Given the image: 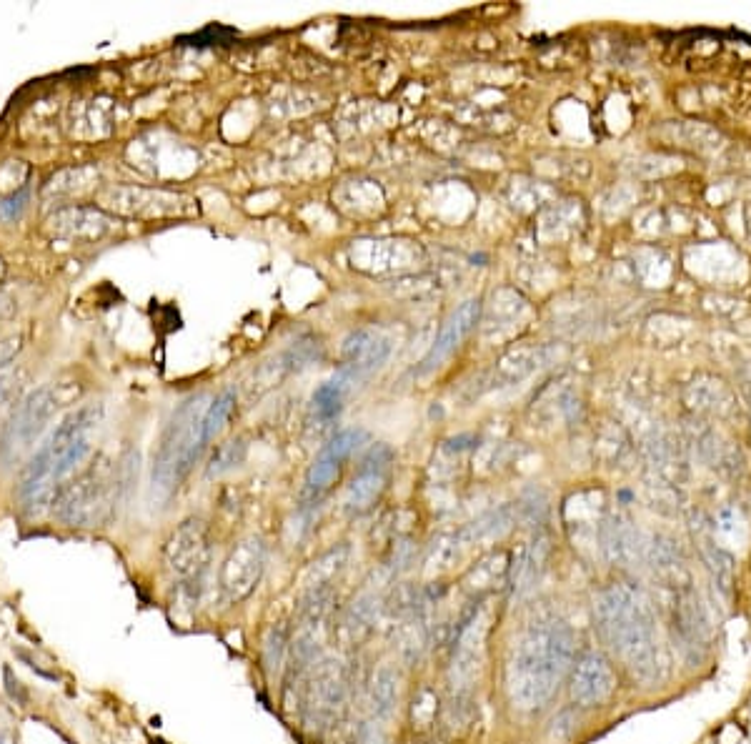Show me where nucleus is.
<instances>
[{"instance_id": "1", "label": "nucleus", "mask_w": 751, "mask_h": 744, "mask_svg": "<svg viewBox=\"0 0 751 744\" xmlns=\"http://www.w3.org/2000/svg\"><path fill=\"white\" fill-rule=\"evenodd\" d=\"M579 637L564 617L539 612L524 624L506 657V694L519 712L549 707L576 664Z\"/></svg>"}, {"instance_id": "2", "label": "nucleus", "mask_w": 751, "mask_h": 744, "mask_svg": "<svg viewBox=\"0 0 751 744\" xmlns=\"http://www.w3.org/2000/svg\"><path fill=\"white\" fill-rule=\"evenodd\" d=\"M594 627L631 677L656 687L669 677V652L649 594L631 582H614L594 599Z\"/></svg>"}, {"instance_id": "3", "label": "nucleus", "mask_w": 751, "mask_h": 744, "mask_svg": "<svg viewBox=\"0 0 751 744\" xmlns=\"http://www.w3.org/2000/svg\"><path fill=\"white\" fill-rule=\"evenodd\" d=\"M103 419L101 404H86L78 411L68 414L33 454L28 466L23 469L18 496L28 514L46 512L53 504L58 491L68 484L78 466L91 454V436Z\"/></svg>"}, {"instance_id": "4", "label": "nucleus", "mask_w": 751, "mask_h": 744, "mask_svg": "<svg viewBox=\"0 0 751 744\" xmlns=\"http://www.w3.org/2000/svg\"><path fill=\"white\" fill-rule=\"evenodd\" d=\"M206 396L198 394L183 401L173 411L166 431L161 436L156 456H153L151 469V499L158 507H166L178 486L183 484L196 461L201 459V451L206 449V436H203V416H206Z\"/></svg>"}, {"instance_id": "5", "label": "nucleus", "mask_w": 751, "mask_h": 744, "mask_svg": "<svg viewBox=\"0 0 751 744\" xmlns=\"http://www.w3.org/2000/svg\"><path fill=\"white\" fill-rule=\"evenodd\" d=\"M491 634V604L486 599H476L456 624L449 637V687L451 699L471 702L476 679L486 659V642Z\"/></svg>"}, {"instance_id": "6", "label": "nucleus", "mask_w": 751, "mask_h": 744, "mask_svg": "<svg viewBox=\"0 0 751 744\" xmlns=\"http://www.w3.org/2000/svg\"><path fill=\"white\" fill-rule=\"evenodd\" d=\"M116 476L108 461L91 464L81 476L68 481L53 499V514L66 527H103L113 514Z\"/></svg>"}, {"instance_id": "7", "label": "nucleus", "mask_w": 751, "mask_h": 744, "mask_svg": "<svg viewBox=\"0 0 751 744\" xmlns=\"http://www.w3.org/2000/svg\"><path fill=\"white\" fill-rule=\"evenodd\" d=\"M351 672L341 659H318L303 679L301 712L303 724L311 732H326L333 727L348 697Z\"/></svg>"}, {"instance_id": "8", "label": "nucleus", "mask_w": 751, "mask_h": 744, "mask_svg": "<svg viewBox=\"0 0 751 744\" xmlns=\"http://www.w3.org/2000/svg\"><path fill=\"white\" fill-rule=\"evenodd\" d=\"M671 637L679 647L681 657L696 667L711 652V639H714V624H711L706 604L701 602L699 592L691 584L674 589V599L669 604Z\"/></svg>"}, {"instance_id": "9", "label": "nucleus", "mask_w": 751, "mask_h": 744, "mask_svg": "<svg viewBox=\"0 0 751 744\" xmlns=\"http://www.w3.org/2000/svg\"><path fill=\"white\" fill-rule=\"evenodd\" d=\"M61 399H58L56 386H41L33 389L26 399L18 401L13 409L11 421L6 424L3 439H0V456L3 461H16L23 451L31 449L43 431L48 429L51 419L56 416Z\"/></svg>"}, {"instance_id": "10", "label": "nucleus", "mask_w": 751, "mask_h": 744, "mask_svg": "<svg viewBox=\"0 0 751 744\" xmlns=\"http://www.w3.org/2000/svg\"><path fill=\"white\" fill-rule=\"evenodd\" d=\"M103 208L131 218H188L198 213L196 201L186 193L141 186H108L98 193Z\"/></svg>"}, {"instance_id": "11", "label": "nucleus", "mask_w": 751, "mask_h": 744, "mask_svg": "<svg viewBox=\"0 0 751 744\" xmlns=\"http://www.w3.org/2000/svg\"><path fill=\"white\" fill-rule=\"evenodd\" d=\"M166 562L181 582H193V579L198 582L211 562V539H208L206 522L186 519L168 539Z\"/></svg>"}, {"instance_id": "12", "label": "nucleus", "mask_w": 751, "mask_h": 744, "mask_svg": "<svg viewBox=\"0 0 751 744\" xmlns=\"http://www.w3.org/2000/svg\"><path fill=\"white\" fill-rule=\"evenodd\" d=\"M614 664L601 652H584L569 674V692L579 707H601L616 692Z\"/></svg>"}, {"instance_id": "13", "label": "nucleus", "mask_w": 751, "mask_h": 744, "mask_svg": "<svg viewBox=\"0 0 751 744\" xmlns=\"http://www.w3.org/2000/svg\"><path fill=\"white\" fill-rule=\"evenodd\" d=\"M391 464H394V451L389 446L379 444L373 446L366 456L361 459V466L353 474L351 484H348L343 504L348 512L361 514L371 507L381 494H384L386 484H389Z\"/></svg>"}, {"instance_id": "14", "label": "nucleus", "mask_w": 751, "mask_h": 744, "mask_svg": "<svg viewBox=\"0 0 751 744\" xmlns=\"http://www.w3.org/2000/svg\"><path fill=\"white\" fill-rule=\"evenodd\" d=\"M391 354V344L386 336L376 331H356L343 346V366L336 371V379L346 389L366 381L373 371H379Z\"/></svg>"}, {"instance_id": "15", "label": "nucleus", "mask_w": 751, "mask_h": 744, "mask_svg": "<svg viewBox=\"0 0 751 744\" xmlns=\"http://www.w3.org/2000/svg\"><path fill=\"white\" fill-rule=\"evenodd\" d=\"M266 567V549L258 539H243L233 547L221 567V589L231 602H241L261 582Z\"/></svg>"}, {"instance_id": "16", "label": "nucleus", "mask_w": 751, "mask_h": 744, "mask_svg": "<svg viewBox=\"0 0 751 744\" xmlns=\"http://www.w3.org/2000/svg\"><path fill=\"white\" fill-rule=\"evenodd\" d=\"M363 436L366 434H363L361 429L338 431V434L318 451V456L313 459L311 469H308L306 474V489H303V496H306L308 502H318V499L331 489L333 481L341 474L343 461L353 454V449L361 444Z\"/></svg>"}, {"instance_id": "17", "label": "nucleus", "mask_w": 751, "mask_h": 744, "mask_svg": "<svg viewBox=\"0 0 751 744\" xmlns=\"http://www.w3.org/2000/svg\"><path fill=\"white\" fill-rule=\"evenodd\" d=\"M551 562V542L546 534H536L529 544L514 554L509 562V592L514 602H524V599L534 597L536 589L544 582L546 572H549Z\"/></svg>"}, {"instance_id": "18", "label": "nucleus", "mask_w": 751, "mask_h": 744, "mask_svg": "<svg viewBox=\"0 0 751 744\" xmlns=\"http://www.w3.org/2000/svg\"><path fill=\"white\" fill-rule=\"evenodd\" d=\"M601 557L614 567H634L646 562V544L649 539L634 527L626 517H606L596 532Z\"/></svg>"}, {"instance_id": "19", "label": "nucleus", "mask_w": 751, "mask_h": 744, "mask_svg": "<svg viewBox=\"0 0 751 744\" xmlns=\"http://www.w3.org/2000/svg\"><path fill=\"white\" fill-rule=\"evenodd\" d=\"M116 228V218L96 206H66L51 213L46 231L68 241H98Z\"/></svg>"}, {"instance_id": "20", "label": "nucleus", "mask_w": 751, "mask_h": 744, "mask_svg": "<svg viewBox=\"0 0 751 744\" xmlns=\"http://www.w3.org/2000/svg\"><path fill=\"white\" fill-rule=\"evenodd\" d=\"M479 316H481V304L476 299L464 301L459 309L451 311L449 319L441 324V331H439V336H436L434 346H431L429 354H426L424 361H421L419 374H429V371L439 369V366L444 364V361L449 359V356L454 354L461 344H464V339L471 334V329L479 324Z\"/></svg>"}, {"instance_id": "21", "label": "nucleus", "mask_w": 751, "mask_h": 744, "mask_svg": "<svg viewBox=\"0 0 751 744\" xmlns=\"http://www.w3.org/2000/svg\"><path fill=\"white\" fill-rule=\"evenodd\" d=\"M691 529H694L699 554L701 559H704L706 569H709L716 592L724 599H729L731 592H734V557L714 542V524H711L709 519H704V522L699 524H691Z\"/></svg>"}, {"instance_id": "22", "label": "nucleus", "mask_w": 751, "mask_h": 744, "mask_svg": "<svg viewBox=\"0 0 751 744\" xmlns=\"http://www.w3.org/2000/svg\"><path fill=\"white\" fill-rule=\"evenodd\" d=\"M646 564L674 589L691 584L689 574H686L684 552H681V547L671 537L659 534V537L649 539V544H646Z\"/></svg>"}, {"instance_id": "23", "label": "nucleus", "mask_w": 751, "mask_h": 744, "mask_svg": "<svg viewBox=\"0 0 751 744\" xmlns=\"http://www.w3.org/2000/svg\"><path fill=\"white\" fill-rule=\"evenodd\" d=\"M399 704V672L391 664H381L373 669L371 682H368V709L373 719H386L394 714Z\"/></svg>"}, {"instance_id": "24", "label": "nucleus", "mask_w": 751, "mask_h": 744, "mask_svg": "<svg viewBox=\"0 0 751 744\" xmlns=\"http://www.w3.org/2000/svg\"><path fill=\"white\" fill-rule=\"evenodd\" d=\"M696 451L711 469H719L724 474H736L741 466L739 451L731 446V441H726L719 431L709 429L704 424L696 429Z\"/></svg>"}, {"instance_id": "25", "label": "nucleus", "mask_w": 751, "mask_h": 744, "mask_svg": "<svg viewBox=\"0 0 751 744\" xmlns=\"http://www.w3.org/2000/svg\"><path fill=\"white\" fill-rule=\"evenodd\" d=\"M384 599L376 592H363L361 597L353 599L351 607L346 609V617H343V627L353 634V637H363L373 629L376 619L384 612Z\"/></svg>"}, {"instance_id": "26", "label": "nucleus", "mask_w": 751, "mask_h": 744, "mask_svg": "<svg viewBox=\"0 0 751 744\" xmlns=\"http://www.w3.org/2000/svg\"><path fill=\"white\" fill-rule=\"evenodd\" d=\"M348 559V549L346 547H336L331 552L323 554L318 562H313L311 572L306 577V589H328L333 584V577H338L343 567H346ZM303 589V592H306Z\"/></svg>"}, {"instance_id": "27", "label": "nucleus", "mask_w": 751, "mask_h": 744, "mask_svg": "<svg viewBox=\"0 0 751 744\" xmlns=\"http://www.w3.org/2000/svg\"><path fill=\"white\" fill-rule=\"evenodd\" d=\"M346 394L348 389L336 379V376H333L331 381H326V384L318 386L316 394H313V409L321 416V421L336 419L338 411H341V401Z\"/></svg>"}, {"instance_id": "28", "label": "nucleus", "mask_w": 751, "mask_h": 744, "mask_svg": "<svg viewBox=\"0 0 751 744\" xmlns=\"http://www.w3.org/2000/svg\"><path fill=\"white\" fill-rule=\"evenodd\" d=\"M288 644H291V639H288V629L283 624L268 629L266 639H263V662H266V669L271 674L281 672L283 664H286L288 649H291Z\"/></svg>"}, {"instance_id": "29", "label": "nucleus", "mask_w": 751, "mask_h": 744, "mask_svg": "<svg viewBox=\"0 0 751 744\" xmlns=\"http://www.w3.org/2000/svg\"><path fill=\"white\" fill-rule=\"evenodd\" d=\"M233 404H236V396H233V391H223L218 399H213L211 404H208L206 416H203V436H206V441H211L213 436H216L218 431L223 429L226 419L231 416Z\"/></svg>"}, {"instance_id": "30", "label": "nucleus", "mask_w": 751, "mask_h": 744, "mask_svg": "<svg viewBox=\"0 0 751 744\" xmlns=\"http://www.w3.org/2000/svg\"><path fill=\"white\" fill-rule=\"evenodd\" d=\"M546 496L541 491H529V494L516 504V517H521V522L529 524V527H541L546 522Z\"/></svg>"}, {"instance_id": "31", "label": "nucleus", "mask_w": 751, "mask_h": 744, "mask_svg": "<svg viewBox=\"0 0 751 744\" xmlns=\"http://www.w3.org/2000/svg\"><path fill=\"white\" fill-rule=\"evenodd\" d=\"M436 714H439V697H436L434 689L424 687L414 699V724L426 727V724L434 722Z\"/></svg>"}, {"instance_id": "32", "label": "nucleus", "mask_w": 751, "mask_h": 744, "mask_svg": "<svg viewBox=\"0 0 751 744\" xmlns=\"http://www.w3.org/2000/svg\"><path fill=\"white\" fill-rule=\"evenodd\" d=\"M18 391H21V374L18 371H3L0 374V411H6L8 406L16 409L13 401H18Z\"/></svg>"}, {"instance_id": "33", "label": "nucleus", "mask_w": 751, "mask_h": 744, "mask_svg": "<svg viewBox=\"0 0 751 744\" xmlns=\"http://www.w3.org/2000/svg\"><path fill=\"white\" fill-rule=\"evenodd\" d=\"M238 461H241V454H236V441H228V444L223 446L216 456H213L211 466H208V476L223 474V471L233 469Z\"/></svg>"}, {"instance_id": "34", "label": "nucleus", "mask_w": 751, "mask_h": 744, "mask_svg": "<svg viewBox=\"0 0 751 744\" xmlns=\"http://www.w3.org/2000/svg\"><path fill=\"white\" fill-rule=\"evenodd\" d=\"M551 724H554V727H551V734H554L556 739H566L571 732H574V724H576L574 709H561Z\"/></svg>"}, {"instance_id": "35", "label": "nucleus", "mask_w": 751, "mask_h": 744, "mask_svg": "<svg viewBox=\"0 0 751 744\" xmlns=\"http://www.w3.org/2000/svg\"><path fill=\"white\" fill-rule=\"evenodd\" d=\"M26 201H28L26 191H21L18 196H11L8 201L0 203V216L8 218V221H11V218H16V216H21V211L26 208Z\"/></svg>"}, {"instance_id": "36", "label": "nucleus", "mask_w": 751, "mask_h": 744, "mask_svg": "<svg viewBox=\"0 0 751 744\" xmlns=\"http://www.w3.org/2000/svg\"><path fill=\"white\" fill-rule=\"evenodd\" d=\"M21 344H23L21 336H11V339L0 341V369H3V366H8L13 359H16V354L21 351Z\"/></svg>"}, {"instance_id": "37", "label": "nucleus", "mask_w": 751, "mask_h": 744, "mask_svg": "<svg viewBox=\"0 0 751 744\" xmlns=\"http://www.w3.org/2000/svg\"><path fill=\"white\" fill-rule=\"evenodd\" d=\"M3 674H6V689H8V694H11V699H16V704H21V707H23V704L28 702V692L23 689V684L18 682L16 677H13L11 669L6 667V672H3Z\"/></svg>"}, {"instance_id": "38", "label": "nucleus", "mask_w": 751, "mask_h": 744, "mask_svg": "<svg viewBox=\"0 0 751 744\" xmlns=\"http://www.w3.org/2000/svg\"><path fill=\"white\" fill-rule=\"evenodd\" d=\"M11 296H6V294H3V291H0V304H11ZM0 319H6V314H3V311H0Z\"/></svg>"}, {"instance_id": "39", "label": "nucleus", "mask_w": 751, "mask_h": 744, "mask_svg": "<svg viewBox=\"0 0 751 744\" xmlns=\"http://www.w3.org/2000/svg\"><path fill=\"white\" fill-rule=\"evenodd\" d=\"M3 276H6V264L0 261V281H3Z\"/></svg>"}]
</instances>
